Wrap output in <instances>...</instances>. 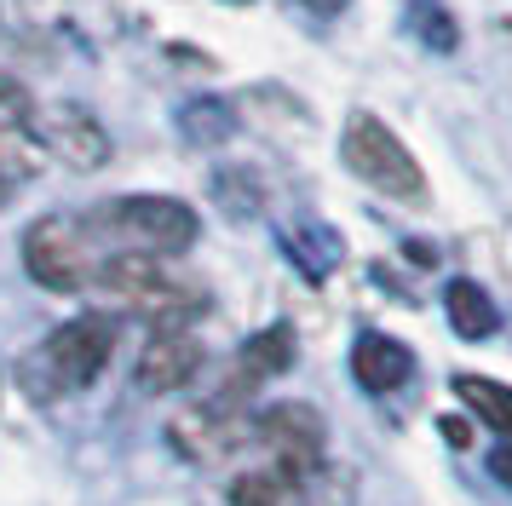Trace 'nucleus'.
I'll use <instances>...</instances> for the list:
<instances>
[{"instance_id": "9", "label": "nucleus", "mask_w": 512, "mask_h": 506, "mask_svg": "<svg viewBox=\"0 0 512 506\" xmlns=\"http://www.w3.org/2000/svg\"><path fill=\"white\" fill-rule=\"evenodd\" d=\"M41 138H47L70 167H98V161L110 156V144H104V133H98V121L87 110H75V104H52V110L41 115Z\"/></svg>"}, {"instance_id": "11", "label": "nucleus", "mask_w": 512, "mask_h": 506, "mask_svg": "<svg viewBox=\"0 0 512 506\" xmlns=\"http://www.w3.org/2000/svg\"><path fill=\"white\" fill-rule=\"evenodd\" d=\"M282 248H288V259H294L311 282H323V276L340 265V253H346V248H340V236H334L328 225H294V230H282Z\"/></svg>"}, {"instance_id": "18", "label": "nucleus", "mask_w": 512, "mask_h": 506, "mask_svg": "<svg viewBox=\"0 0 512 506\" xmlns=\"http://www.w3.org/2000/svg\"><path fill=\"white\" fill-rule=\"evenodd\" d=\"M12 202V179H6V173H0V207Z\"/></svg>"}, {"instance_id": "16", "label": "nucleus", "mask_w": 512, "mask_h": 506, "mask_svg": "<svg viewBox=\"0 0 512 506\" xmlns=\"http://www.w3.org/2000/svg\"><path fill=\"white\" fill-rule=\"evenodd\" d=\"M489 472H495V478H501V483L512 489V443H501V449L489 455Z\"/></svg>"}, {"instance_id": "2", "label": "nucleus", "mask_w": 512, "mask_h": 506, "mask_svg": "<svg viewBox=\"0 0 512 506\" xmlns=\"http://www.w3.org/2000/svg\"><path fill=\"white\" fill-rule=\"evenodd\" d=\"M340 156L357 179L392 196V202H426V173L420 161L409 156V144L380 121V115H351L346 121V138H340Z\"/></svg>"}, {"instance_id": "5", "label": "nucleus", "mask_w": 512, "mask_h": 506, "mask_svg": "<svg viewBox=\"0 0 512 506\" xmlns=\"http://www.w3.org/2000/svg\"><path fill=\"white\" fill-rule=\"evenodd\" d=\"M259 443L277 455V472L282 483H300L317 460H323V420L305 409V403H277V409L259 414Z\"/></svg>"}, {"instance_id": "8", "label": "nucleus", "mask_w": 512, "mask_h": 506, "mask_svg": "<svg viewBox=\"0 0 512 506\" xmlns=\"http://www.w3.org/2000/svg\"><path fill=\"white\" fill-rule=\"evenodd\" d=\"M351 374H357L363 391L386 397V391H397L415 374V351L403 340H392V334H363V340L351 345Z\"/></svg>"}, {"instance_id": "1", "label": "nucleus", "mask_w": 512, "mask_h": 506, "mask_svg": "<svg viewBox=\"0 0 512 506\" xmlns=\"http://www.w3.org/2000/svg\"><path fill=\"white\" fill-rule=\"evenodd\" d=\"M93 230L121 242V253H185L196 242V207L173 202V196H121V202H104L93 213Z\"/></svg>"}, {"instance_id": "17", "label": "nucleus", "mask_w": 512, "mask_h": 506, "mask_svg": "<svg viewBox=\"0 0 512 506\" xmlns=\"http://www.w3.org/2000/svg\"><path fill=\"white\" fill-rule=\"evenodd\" d=\"M305 12H317V18H334V12H346V0H300Z\"/></svg>"}, {"instance_id": "10", "label": "nucleus", "mask_w": 512, "mask_h": 506, "mask_svg": "<svg viewBox=\"0 0 512 506\" xmlns=\"http://www.w3.org/2000/svg\"><path fill=\"white\" fill-rule=\"evenodd\" d=\"M443 311H449V328L461 334V340H489L495 328H501V311H495V299L478 288V282H449V294H443Z\"/></svg>"}, {"instance_id": "3", "label": "nucleus", "mask_w": 512, "mask_h": 506, "mask_svg": "<svg viewBox=\"0 0 512 506\" xmlns=\"http://www.w3.org/2000/svg\"><path fill=\"white\" fill-rule=\"evenodd\" d=\"M24 271L52 288V294H75V288H87L93 282V248H87V236L75 219H35L24 230Z\"/></svg>"}, {"instance_id": "12", "label": "nucleus", "mask_w": 512, "mask_h": 506, "mask_svg": "<svg viewBox=\"0 0 512 506\" xmlns=\"http://www.w3.org/2000/svg\"><path fill=\"white\" fill-rule=\"evenodd\" d=\"M455 397H461V403L478 414L484 426H495V432L512 443V386L484 380V374H455Z\"/></svg>"}, {"instance_id": "13", "label": "nucleus", "mask_w": 512, "mask_h": 506, "mask_svg": "<svg viewBox=\"0 0 512 506\" xmlns=\"http://www.w3.org/2000/svg\"><path fill=\"white\" fill-rule=\"evenodd\" d=\"M179 127H185L190 144H225L236 127L231 104H219V98H196V104H185L179 110Z\"/></svg>"}, {"instance_id": "6", "label": "nucleus", "mask_w": 512, "mask_h": 506, "mask_svg": "<svg viewBox=\"0 0 512 506\" xmlns=\"http://www.w3.org/2000/svg\"><path fill=\"white\" fill-rule=\"evenodd\" d=\"M196 368H202V340L190 334V328H156L150 345L139 351V380L144 391H179L196 380Z\"/></svg>"}, {"instance_id": "15", "label": "nucleus", "mask_w": 512, "mask_h": 506, "mask_svg": "<svg viewBox=\"0 0 512 506\" xmlns=\"http://www.w3.org/2000/svg\"><path fill=\"white\" fill-rule=\"evenodd\" d=\"M282 495H288V483H282L277 472H242V478L231 483L236 506H282Z\"/></svg>"}, {"instance_id": "4", "label": "nucleus", "mask_w": 512, "mask_h": 506, "mask_svg": "<svg viewBox=\"0 0 512 506\" xmlns=\"http://www.w3.org/2000/svg\"><path fill=\"white\" fill-rule=\"evenodd\" d=\"M110 351H116V322L110 317H75L41 345V363H47L58 391H81L104 374Z\"/></svg>"}, {"instance_id": "14", "label": "nucleus", "mask_w": 512, "mask_h": 506, "mask_svg": "<svg viewBox=\"0 0 512 506\" xmlns=\"http://www.w3.org/2000/svg\"><path fill=\"white\" fill-rule=\"evenodd\" d=\"M409 23L420 29V41H426V46H438V52L455 46V18L443 12L438 0H415V6H409Z\"/></svg>"}, {"instance_id": "7", "label": "nucleus", "mask_w": 512, "mask_h": 506, "mask_svg": "<svg viewBox=\"0 0 512 506\" xmlns=\"http://www.w3.org/2000/svg\"><path fill=\"white\" fill-rule=\"evenodd\" d=\"M288 363H294V328H288V322H271V328H259L254 340L236 351L231 386L219 391V403H242V397H248V391H259L265 380L288 374Z\"/></svg>"}]
</instances>
